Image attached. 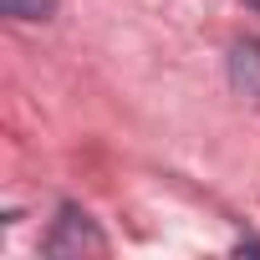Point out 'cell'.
Segmentation results:
<instances>
[{
	"mask_svg": "<svg viewBox=\"0 0 260 260\" xmlns=\"http://www.w3.org/2000/svg\"><path fill=\"white\" fill-rule=\"evenodd\" d=\"M230 87L250 102H260V41H235L230 46Z\"/></svg>",
	"mask_w": 260,
	"mask_h": 260,
	"instance_id": "7a4b0ae2",
	"label": "cell"
},
{
	"mask_svg": "<svg viewBox=\"0 0 260 260\" xmlns=\"http://www.w3.org/2000/svg\"><path fill=\"white\" fill-rule=\"evenodd\" d=\"M46 255H56V260H67V255H102V230L92 224V214H87V209L61 204L56 230L46 235Z\"/></svg>",
	"mask_w": 260,
	"mask_h": 260,
	"instance_id": "6da1fadb",
	"label": "cell"
},
{
	"mask_svg": "<svg viewBox=\"0 0 260 260\" xmlns=\"http://www.w3.org/2000/svg\"><path fill=\"white\" fill-rule=\"evenodd\" d=\"M245 6H255V11H260V0H245Z\"/></svg>",
	"mask_w": 260,
	"mask_h": 260,
	"instance_id": "277c9868",
	"label": "cell"
},
{
	"mask_svg": "<svg viewBox=\"0 0 260 260\" xmlns=\"http://www.w3.org/2000/svg\"><path fill=\"white\" fill-rule=\"evenodd\" d=\"M0 11L11 21H46L56 11V0H0Z\"/></svg>",
	"mask_w": 260,
	"mask_h": 260,
	"instance_id": "3957f363",
	"label": "cell"
}]
</instances>
